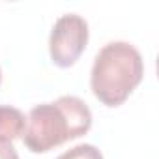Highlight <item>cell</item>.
<instances>
[{"instance_id":"5b68a950","label":"cell","mask_w":159,"mask_h":159,"mask_svg":"<svg viewBox=\"0 0 159 159\" xmlns=\"http://www.w3.org/2000/svg\"><path fill=\"white\" fill-rule=\"evenodd\" d=\"M56 159H103V153L94 144H86L84 142V144H77V146L66 150Z\"/></svg>"},{"instance_id":"3957f363","label":"cell","mask_w":159,"mask_h":159,"mask_svg":"<svg viewBox=\"0 0 159 159\" xmlns=\"http://www.w3.org/2000/svg\"><path fill=\"white\" fill-rule=\"evenodd\" d=\"M88 43V23L77 13L60 15L49 36V54L58 67H71Z\"/></svg>"},{"instance_id":"52a82bcc","label":"cell","mask_w":159,"mask_h":159,"mask_svg":"<svg viewBox=\"0 0 159 159\" xmlns=\"http://www.w3.org/2000/svg\"><path fill=\"white\" fill-rule=\"evenodd\" d=\"M0 83H2V69H0Z\"/></svg>"},{"instance_id":"6da1fadb","label":"cell","mask_w":159,"mask_h":159,"mask_svg":"<svg viewBox=\"0 0 159 159\" xmlns=\"http://www.w3.org/2000/svg\"><path fill=\"white\" fill-rule=\"evenodd\" d=\"M90 127V107L77 96H60L52 103H41L30 109L23 142L32 153H45L67 140L86 135Z\"/></svg>"},{"instance_id":"277c9868","label":"cell","mask_w":159,"mask_h":159,"mask_svg":"<svg viewBox=\"0 0 159 159\" xmlns=\"http://www.w3.org/2000/svg\"><path fill=\"white\" fill-rule=\"evenodd\" d=\"M26 129V116L11 105H0V142H13Z\"/></svg>"},{"instance_id":"7a4b0ae2","label":"cell","mask_w":159,"mask_h":159,"mask_svg":"<svg viewBox=\"0 0 159 159\" xmlns=\"http://www.w3.org/2000/svg\"><path fill=\"white\" fill-rule=\"evenodd\" d=\"M144 77L140 51L127 41H111L99 49L90 73V88L107 107H120Z\"/></svg>"},{"instance_id":"8992f818","label":"cell","mask_w":159,"mask_h":159,"mask_svg":"<svg viewBox=\"0 0 159 159\" xmlns=\"http://www.w3.org/2000/svg\"><path fill=\"white\" fill-rule=\"evenodd\" d=\"M0 159H19V153L11 142H0Z\"/></svg>"}]
</instances>
